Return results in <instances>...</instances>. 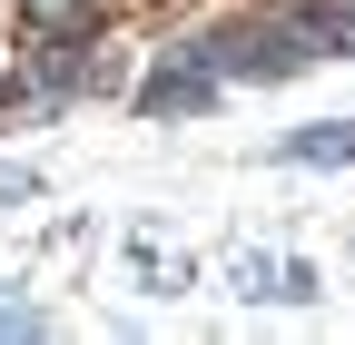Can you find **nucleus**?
Returning a JSON list of instances; mask_svg holds the SVG:
<instances>
[{"label": "nucleus", "instance_id": "1", "mask_svg": "<svg viewBox=\"0 0 355 345\" xmlns=\"http://www.w3.org/2000/svg\"><path fill=\"white\" fill-rule=\"evenodd\" d=\"M277 158H286V168H345V158H355V128H345V118H326V128H296Z\"/></svg>", "mask_w": 355, "mask_h": 345}, {"label": "nucleus", "instance_id": "2", "mask_svg": "<svg viewBox=\"0 0 355 345\" xmlns=\"http://www.w3.org/2000/svg\"><path fill=\"white\" fill-rule=\"evenodd\" d=\"M296 39H316V50H345V60H355V0H306V10H296Z\"/></svg>", "mask_w": 355, "mask_h": 345}, {"label": "nucleus", "instance_id": "3", "mask_svg": "<svg viewBox=\"0 0 355 345\" xmlns=\"http://www.w3.org/2000/svg\"><path fill=\"white\" fill-rule=\"evenodd\" d=\"M40 326H50V316H40L30 296H10V286H0V335H40Z\"/></svg>", "mask_w": 355, "mask_h": 345}, {"label": "nucleus", "instance_id": "4", "mask_svg": "<svg viewBox=\"0 0 355 345\" xmlns=\"http://www.w3.org/2000/svg\"><path fill=\"white\" fill-rule=\"evenodd\" d=\"M20 10H30V20H40V30H69V20H79V10H89V0H20Z\"/></svg>", "mask_w": 355, "mask_h": 345}]
</instances>
